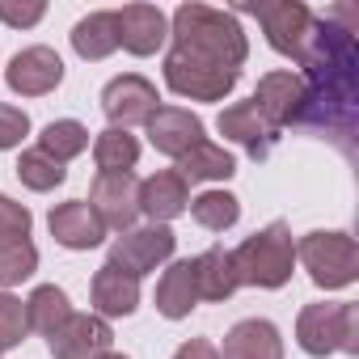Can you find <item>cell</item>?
Here are the masks:
<instances>
[{
	"label": "cell",
	"mask_w": 359,
	"mask_h": 359,
	"mask_svg": "<svg viewBox=\"0 0 359 359\" xmlns=\"http://www.w3.org/2000/svg\"><path fill=\"white\" fill-rule=\"evenodd\" d=\"M169 34H173V51H187V55L216 64V68L241 72V64L250 55L241 22L233 13L212 9V5H177Z\"/></svg>",
	"instance_id": "obj_1"
},
{
	"label": "cell",
	"mask_w": 359,
	"mask_h": 359,
	"mask_svg": "<svg viewBox=\"0 0 359 359\" xmlns=\"http://www.w3.org/2000/svg\"><path fill=\"white\" fill-rule=\"evenodd\" d=\"M229 254H233L237 283H250V287H283L292 279V266H296V241H292V229L283 220L245 237Z\"/></svg>",
	"instance_id": "obj_2"
},
{
	"label": "cell",
	"mask_w": 359,
	"mask_h": 359,
	"mask_svg": "<svg viewBox=\"0 0 359 359\" xmlns=\"http://www.w3.org/2000/svg\"><path fill=\"white\" fill-rule=\"evenodd\" d=\"M296 338L309 355L359 351V304H304L296 321Z\"/></svg>",
	"instance_id": "obj_3"
},
{
	"label": "cell",
	"mask_w": 359,
	"mask_h": 359,
	"mask_svg": "<svg viewBox=\"0 0 359 359\" xmlns=\"http://www.w3.org/2000/svg\"><path fill=\"white\" fill-rule=\"evenodd\" d=\"M296 258L304 262L313 283L325 287V292L346 287L359 275V245L346 233H304L300 245H296Z\"/></svg>",
	"instance_id": "obj_4"
},
{
	"label": "cell",
	"mask_w": 359,
	"mask_h": 359,
	"mask_svg": "<svg viewBox=\"0 0 359 359\" xmlns=\"http://www.w3.org/2000/svg\"><path fill=\"white\" fill-rule=\"evenodd\" d=\"M241 72L233 68H216V64H203L187 51H169L165 55V85L177 93V97H191V102H220L237 89Z\"/></svg>",
	"instance_id": "obj_5"
},
{
	"label": "cell",
	"mask_w": 359,
	"mask_h": 359,
	"mask_svg": "<svg viewBox=\"0 0 359 359\" xmlns=\"http://www.w3.org/2000/svg\"><path fill=\"white\" fill-rule=\"evenodd\" d=\"M173 245H177V237H173V229L169 224H148V229H127L114 245H110V266H118V271H127V275H148V271H156L169 254H173Z\"/></svg>",
	"instance_id": "obj_6"
},
{
	"label": "cell",
	"mask_w": 359,
	"mask_h": 359,
	"mask_svg": "<svg viewBox=\"0 0 359 359\" xmlns=\"http://www.w3.org/2000/svg\"><path fill=\"white\" fill-rule=\"evenodd\" d=\"M254 110L266 118V127H287L304 118V102H309V81L296 72H266L254 89Z\"/></svg>",
	"instance_id": "obj_7"
},
{
	"label": "cell",
	"mask_w": 359,
	"mask_h": 359,
	"mask_svg": "<svg viewBox=\"0 0 359 359\" xmlns=\"http://www.w3.org/2000/svg\"><path fill=\"white\" fill-rule=\"evenodd\" d=\"M89 208L102 220V229L127 233L140 216V182L131 173H97L89 187Z\"/></svg>",
	"instance_id": "obj_8"
},
{
	"label": "cell",
	"mask_w": 359,
	"mask_h": 359,
	"mask_svg": "<svg viewBox=\"0 0 359 359\" xmlns=\"http://www.w3.org/2000/svg\"><path fill=\"white\" fill-rule=\"evenodd\" d=\"M156 85L127 72V76H114L106 89H102V110L110 118V127H135V123H148L156 114Z\"/></svg>",
	"instance_id": "obj_9"
},
{
	"label": "cell",
	"mask_w": 359,
	"mask_h": 359,
	"mask_svg": "<svg viewBox=\"0 0 359 359\" xmlns=\"http://www.w3.org/2000/svg\"><path fill=\"white\" fill-rule=\"evenodd\" d=\"M114 342V330L97 313H72L55 334H51V355L55 359H97Z\"/></svg>",
	"instance_id": "obj_10"
},
{
	"label": "cell",
	"mask_w": 359,
	"mask_h": 359,
	"mask_svg": "<svg viewBox=\"0 0 359 359\" xmlns=\"http://www.w3.org/2000/svg\"><path fill=\"white\" fill-rule=\"evenodd\" d=\"M9 89L22 93V97H43L51 93L60 81H64V60L51 51V47H26L9 60V72H5Z\"/></svg>",
	"instance_id": "obj_11"
},
{
	"label": "cell",
	"mask_w": 359,
	"mask_h": 359,
	"mask_svg": "<svg viewBox=\"0 0 359 359\" xmlns=\"http://www.w3.org/2000/svg\"><path fill=\"white\" fill-rule=\"evenodd\" d=\"M148 140L156 152L165 156H187L195 144H203V118L182 110V106H156V114L148 118Z\"/></svg>",
	"instance_id": "obj_12"
},
{
	"label": "cell",
	"mask_w": 359,
	"mask_h": 359,
	"mask_svg": "<svg viewBox=\"0 0 359 359\" xmlns=\"http://www.w3.org/2000/svg\"><path fill=\"white\" fill-rule=\"evenodd\" d=\"M191 208V191H187V177L177 169H161L152 177L140 182V212L152 220V224H165L173 216H182Z\"/></svg>",
	"instance_id": "obj_13"
},
{
	"label": "cell",
	"mask_w": 359,
	"mask_h": 359,
	"mask_svg": "<svg viewBox=\"0 0 359 359\" xmlns=\"http://www.w3.org/2000/svg\"><path fill=\"white\" fill-rule=\"evenodd\" d=\"M114 22H118V47H127L131 55H152L169 39V22L156 5H127L114 13Z\"/></svg>",
	"instance_id": "obj_14"
},
{
	"label": "cell",
	"mask_w": 359,
	"mask_h": 359,
	"mask_svg": "<svg viewBox=\"0 0 359 359\" xmlns=\"http://www.w3.org/2000/svg\"><path fill=\"white\" fill-rule=\"evenodd\" d=\"M51 237L64 245V250H97L102 245V237H106V229H102V220L93 216V208L89 203H81V199H72V203H60L55 212H51Z\"/></svg>",
	"instance_id": "obj_15"
},
{
	"label": "cell",
	"mask_w": 359,
	"mask_h": 359,
	"mask_svg": "<svg viewBox=\"0 0 359 359\" xmlns=\"http://www.w3.org/2000/svg\"><path fill=\"white\" fill-rule=\"evenodd\" d=\"M220 359H283V338L266 317H245L224 334Z\"/></svg>",
	"instance_id": "obj_16"
},
{
	"label": "cell",
	"mask_w": 359,
	"mask_h": 359,
	"mask_svg": "<svg viewBox=\"0 0 359 359\" xmlns=\"http://www.w3.org/2000/svg\"><path fill=\"white\" fill-rule=\"evenodd\" d=\"M93 309L97 317H131L140 309V279L118 266H97L93 275Z\"/></svg>",
	"instance_id": "obj_17"
},
{
	"label": "cell",
	"mask_w": 359,
	"mask_h": 359,
	"mask_svg": "<svg viewBox=\"0 0 359 359\" xmlns=\"http://www.w3.org/2000/svg\"><path fill=\"white\" fill-rule=\"evenodd\" d=\"M199 304V287H195V258H182L173 262L161 283H156V313L169 317V321H182L191 317V309Z\"/></svg>",
	"instance_id": "obj_18"
},
{
	"label": "cell",
	"mask_w": 359,
	"mask_h": 359,
	"mask_svg": "<svg viewBox=\"0 0 359 359\" xmlns=\"http://www.w3.org/2000/svg\"><path fill=\"white\" fill-rule=\"evenodd\" d=\"M220 135L237 140L241 148H250L254 156H266L271 144H275V131L266 127V118L254 110V102H237L220 114Z\"/></svg>",
	"instance_id": "obj_19"
},
{
	"label": "cell",
	"mask_w": 359,
	"mask_h": 359,
	"mask_svg": "<svg viewBox=\"0 0 359 359\" xmlns=\"http://www.w3.org/2000/svg\"><path fill=\"white\" fill-rule=\"evenodd\" d=\"M195 287H199V300H229L241 283H237V271H233V254L212 245L195 258Z\"/></svg>",
	"instance_id": "obj_20"
},
{
	"label": "cell",
	"mask_w": 359,
	"mask_h": 359,
	"mask_svg": "<svg viewBox=\"0 0 359 359\" xmlns=\"http://www.w3.org/2000/svg\"><path fill=\"white\" fill-rule=\"evenodd\" d=\"M177 173H182L187 182H224V177L237 173V161H233L229 148L203 140V144H195L187 156H177Z\"/></svg>",
	"instance_id": "obj_21"
},
{
	"label": "cell",
	"mask_w": 359,
	"mask_h": 359,
	"mask_svg": "<svg viewBox=\"0 0 359 359\" xmlns=\"http://www.w3.org/2000/svg\"><path fill=\"white\" fill-rule=\"evenodd\" d=\"M72 51L81 60H106L110 51H118V22L110 9L89 13L72 26Z\"/></svg>",
	"instance_id": "obj_22"
},
{
	"label": "cell",
	"mask_w": 359,
	"mask_h": 359,
	"mask_svg": "<svg viewBox=\"0 0 359 359\" xmlns=\"http://www.w3.org/2000/svg\"><path fill=\"white\" fill-rule=\"evenodd\" d=\"M68 317H72V304H68V292H64V287L43 283V287L30 292V300H26V325H34L39 334L51 338Z\"/></svg>",
	"instance_id": "obj_23"
},
{
	"label": "cell",
	"mask_w": 359,
	"mask_h": 359,
	"mask_svg": "<svg viewBox=\"0 0 359 359\" xmlns=\"http://www.w3.org/2000/svg\"><path fill=\"white\" fill-rule=\"evenodd\" d=\"M93 161L97 173H131V165L140 161V140L123 127H106L93 140Z\"/></svg>",
	"instance_id": "obj_24"
},
{
	"label": "cell",
	"mask_w": 359,
	"mask_h": 359,
	"mask_svg": "<svg viewBox=\"0 0 359 359\" xmlns=\"http://www.w3.org/2000/svg\"><path fill=\"white\" fill-rule=\"evenodd\" d=\"M39 148L51 156V161H72V156H81L85 148H89V131L76 123V118H55V123H47L43 127V135H39Z\"/></svg>",
	"instance_id": "obj_25"
},
{
	"label": "cell",
	"mask_w": 359,
	"mask_h": 359,
	"mask_svg": "<svg viewBox=\"0 0 359 359\" xmlns=\"http://www.w3.org/2000/svg\"><path fill=\"white\" fill-rule=\"evenodd\" d=\"M191 216H195L203 229L224 233V229H233V224H237L241 203H237V195H229V191H203L199 199H191Z\"/></svg>",
	"instance_id": "obj_26"
},
{
	"label": "cell",
	"mask_w": 359,
	"mask_h": 359,
	"mask_svg": "<svg viewBox=\"0 0 359 359\" xmlns=\"http://www.w3.org/2000/svg\"><path fill=\"white\" fill-rule=\"evenodd\" d=\"M34 266H39V250L30 245V237L0 241V287H13V283L30 279Z\"/></svg>",
	"instance_id": "obj_27"
},
{
	"label": "cell",
	"mask_w": 359,
	"mask_h": 359,
	"mask_svg": "<svg viewBox=\"0 0 359 359\" xmlns=\"http://www.w3.org/2000/svg\"><path fill=\"white\" fill-rule=\"evenodd\" d=\"M18 177H22V187H30V191H55L64 177H68V169L60 161H51L43 148H30L18 161Z\"/></svg>",
	"instance_id": "obj_28"
},
{
	"label": "cell",
	"mask_w": 359,
	"mask_h": 359,
	"mask_svg": "<svg viewBox=\"0 0 359 359\" xmlns=\"http://www.w3.org/2000/svg\"><path fill=\"white\" fill-rule=\"evenodd\" d=\"M26 304L9 292H0V351H13L26 338Z\"/></svg>",
	"instance_id": "obj_29"
},
{
	"label": "cell",
	"mask_w": 359,
	"mask_h": 359,
	"mask_svg": "<svg viewBox=\"0 0 359 359\" xmlns=\"http://www.w3.org/2000/svg\"><path fill=\"white\" fill-rule=\"evenodd\" d=\"M30 224H34L30 208L13 203L9 195H0V241H9V237H30Z\"/></svg>",
	"instance_id": "obj_30"
},
{
	"label": "cell",
	"mask_w": 359,
	"mask_h": 359,
	"mask_svg": "<svg viewBox=\"0 0 359 359\" xmlns=\"http://www.w3.org/2000/svg\"><path fill=\"white\" fill-rule=\"evenodd\" d=\"M26 131H30L26 110H18V106H5V102H0V152H5V148H18V144L26 140Z\"/></svg>",
	"instance_id": "obj_31"
},
{
	"label": "cell",
	"mask_w": 359,
	"mask_h": 359,
	"mask_svg": "<svg viewBox=\"0 0 359 359\" xmlns=\"http://www.w3.org/2000/svg\"><path fill=\"white\" fill-rule=\"evenodd\" d=\"M47 13V5H9V0H0V22H9V26H39Z\"/></svg>",
	"instance_id": "obj_32"
},
{
	"label": "cell",
	"mask_w": 359,
	"mask_h": 359,
	"mask_svg": "<svg viewBox=\"0 0 359 359\" xmlns=\"http://www.w3.org/2000/svg\"><path fill=\"white\" fill-rule=\"evenodd\" d=\"M173 359H220V351H216L208 338H191V342L177 346V355H173Z\"/></svg>",
	"instance_id": "obj_33"
},
{
	"label": "cell",
	"mask_w": 359,
	"mask_h": 359,
	"mask_svg": "<svg viewBox=\"0 0 359 359\" xmlns=\"http://www.w3.org/2000/svg\"><path fill=\"white\" fill-rule=\"evenodd\" d=\"M97 359H127V355H114V351H106V355H97Z\"/></svg>",
	"instance_id": "obj_34"
}]
</instances>
